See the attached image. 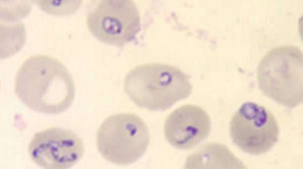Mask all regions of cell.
<instances>
[{"label": "cell", "instance_id": "1", "mask_svg": "<svg viewBox=\"0 0 303 169\" xmlns=\"http://www.w3.org/2000/svg\"><path fill=\"white\" fill-rule=\"evenodd\" d=\"M14 90L21 102L38 112L57 114L67 110L75 97V84L57 59L37 54L27 58L15 77Z\"/></svg>", "mask_w": 303, "mask_h": 169}, {"label": "cell", "instance_id": "2", "mask_svg": "<svg viewBox=\"0 0 303 169\" xmlns=\"http://www.w3.org/2000/svg\"><path fill=\"white\" fill-rule=\"evenodd\" d=\"M125 92L137 106L165 110L192 91L188 76L178 67L150 63L136 66L125 76Z\"/></svg>", "mask_w": 303, "mask_h": 169}, {"label": "cell", "instance_id": "3", "mask_svg": "<svg viewBox=\"0 0 303 169\" xmlns=\"http://www.w3.org/2000/svg\"><path fill=\"white\" fill-rule=\"evenodd\" d=\"M260 89L278 103L293 108L303 100V55L292 45L275 46L263 56L257 69Z\"/></svg>", "mask_w": 303, "mask_h": 169}, {"label": "cell", "instance_id": "4", "mask_svg": "<svg viewBox=\"0 0 303 169\" xmlns=\"http://www.w3.org/2000/svg\"><path fill=\"white\" fill-rule=\"evenodd\" d=\"M149 143L146 124L133 113L109 116L96 133V145L100 154L107 161L118 165L137 161L144 154Z\"/></svg>", "mask_w": 303, "mask_h": 169}, {"label": "cell", "instance_id": "5", "mask_svg": "<svg viewBox=\"0 0 303 169\" xmlns=\"http://www.w3.org/2000/svg\"><path fill=\"white\" fill-rule=\"evenodd\" d=\"M279 126L273 114L255 102L243 103L232 115L229 135L233 143L243 152L260 155L277 143Z\"/></svg>", "mask_w": 303, "mask_h": 169}, {"label": "cell", "instance_id": "6", "mask_svg": "<svg viewBox=\"0 0 303 169\" xmlns=\"http://www.w3.org/2000/svg\"><path fill=\"white\" fill-rule=\"evenodd\" d=\"M90 32L102 42L121 46L132 41L141 28L140 16L132 0H102L86 16Z\"/></svg>", "mask_w": 303, "mask_h": 169}, {"label": "cell", "instance_id": "7", "mask_svg": "<svg viewBox=\"0 0 303 169\" xmlns=\"http://www.w3.org/2000/svg\"><path fill=\"white\" fill-rule=\"evenodd\" d=\"M28 152L32 161L42 168L63 169L78 162L84 147L74 132L55 127L35 133L28 145Z\"/></svg>", "mask_w": 303, "mask_h": 169}, {"label": "cell", "instance_id": "8", "mask_svg": "<svg viewBox=\"0 0 303 169\" xmlns=\"http://www.w3.org/2000/svg\"><path fill=\"white\" fill-rule=\"evenodd\" d=\"M211 121L207 112L193 104H185L174 110L167 118L164 125L165 136L174 147L189 149L209 136Z\"/></svg>", "mask_w": 303, "mask_h": 169}, {"label": "cell", "instance_id": "9", "mask_svg": "<svg viewBox=\"0 0 303 169\" xmlns=\"http://www.w3.org/2000/svg\"><path fill=\"white\" fill-rule=\"evenodd\" d=\"M185 168H247L225 145L210 142L201 146L186 159Z\"/></svg>", "mask_w": 303, "mask_h": 169}]
</instances>
